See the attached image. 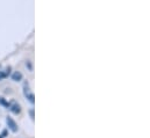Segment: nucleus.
<instances>
[{"label":"nucleus","mask_w":150,"mask_h":138,"mask_svg":"<svg viewBox=\"0 0 150 138\" xmlns=\"http://www.w3.org/2000/svg\"><path fill=\"white\" fill-rule=\"evenodd\" d=\"M6 123H7V125H8V129L12 131V132H16L18 131V124L15 123V121L12 118V117H7L6 118Z\"/></svg>","instance_id":"f257e3e1"},{"label":"nucleus","mask_w":150,"mask_h":138,"mask_svg":"<svg viewBox=\"0 0 150 138\" xmlns=\"http://www.w3.org/2000/svg\"><path fill=\"white\" fill-rule=\"evenodd\" d=\"M9 109H11V111L13 113V114H20V111H21V107H20V104H9Z\"/></svg>","instance_id":"f03ea898"},{"label":"nucleus","mask_w":150,"mask_h":138,"mask_svg":"<svg viewBox=\"0 0 150 138\" xmlns=\"http://www.w3.org/2000/svg\"><path fill=\"white\" fill-rule=\"evenodd\" d=\"M12 79H13L14 81H20V80H22V74L16 71V72H14V73L12 74Z\"/></svg>","instance_id":"7ed1b4c3"},{"label":"nucleus","mask_w":150,"mask_h":138,"mask_svg":"<svg viewBox=\"0 0 150 138\" xmlns=\"http://www.w3.org/2000/svg\"><path fill=\"white\" fill-rule=\"evenodd\" d=\"M0 104H2V106H5V107H7V108H9V104L8 102H6L5 100H4V98H0Z\"/></svg>","instance_id":"20e7f679"},{"label":"nucleus","mask_w":150,"mask_h":138,"mask_svg":"<svg viewBox=\"0 0 150 138\" xmlns=\"http://www.w3.org/2000/svg\"><path fill=\"white\" fill-rule=\"evenodd\" d=\"M7 77V73H5V72H2V71H0V80H2V79H5Z\"/></svg>","instance_id":"39448f33"},{"label":"nucleus","mask_w":150,"mask_h":138,"mask_svg":"<svg viewBox=\"0 0 150 138\" xmlns=\"http://www.w3.org/2000/svg\"><path fill=\"white\" fill-rule=\"evenodd\" d=\"M29 114H30V116H32V118L34 120V110H33V109H32V110L29 111Z\"/></svg>","instance_id":"423d86ee"},{"label":"nucleus","mask_w":150,"mask_h":138,"mask_svg":"<svg viewBox=\"0 0 150 138\" xmlns=\"http://www.w3.org/2000/svg\"><path fill=\"white\" fill-rule=\"evenodd\" d=\"M0 138H2V136H0Z\"/></svg>","instance_id":"0eeeda50"}]
</instances>
